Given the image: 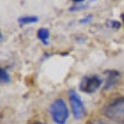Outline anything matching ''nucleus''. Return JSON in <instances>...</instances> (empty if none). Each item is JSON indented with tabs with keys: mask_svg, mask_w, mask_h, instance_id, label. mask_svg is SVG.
<instances>
[{
	"mask_svg": "<svg viewBox=\"0 0 124 124\" xmlns=\"http://www.w3.org/2000/svg\"><path fill=\"white\" fill-rule=\"evenodd\" d=\"M102 114L118 124H124V97L113 99L102 108Z\"/></svg>",
	"mask_w": 124,
	"mask_h": 124,
	"instance_id": "1",
	"label": "nucleus"
},
{
	"mask_svg": "<svg viewBox=\"0 0 124 124\" xmlns=\"http://www.w3.org/2000/svg\"><path fill=\"white\" fill-rule=\"evenodd\" d=\"M50 114H51L53 121L56 124H65L68 119L69 112L64 100L61 98L54 100L50 106Z\"/></svg>",
	"mask_w": 124,
	"mask_h": 124,
	"instance_id": "2",
	"label": "nucleus"
},
{
	"mask_svg": "<svg viewBox=\"0 0 124 124\" xmlns=\"http://www.w3.org/2000/svg\"><path fill=\"white\" fill-rule=\"evenodd\" d=\"M69 102H70V107H71V112L75 119H81L83 118L85 114H86V110H85V107L82 102V99L79 95L77 94L76 91H69Z\"/></svg>",
	"mask_w": 124,
	"mask_h": 124,
	"instance_id": "3",
	"label": "nucleus"
},
{
	"mask_svg": "<svg viewBox=\"0 0 124 124\" xmlns=\"http://www.w3.org/2000/svg\"><path fill=\"white\" fill-rule=\"evenodd\" d=\"M102 81L98 76L84 77L80 83V90L85 93H93L101 86Z\"/></svg>",
	"mask_w": 124,
	"mask_h": 124,
	"instance_id": "4",
	"label": "nucleus"
},
{
	"mask_svg": "<svg viewBox=\"0 0 124 124\" xmlns=\"http://www.w3.org/2000/svg\"><path fill=\"white\" fill-rule=\"evenodd\" d=\"M104 75H106V83H104V89L106 90L114 87L120 80V72L117 70H114V69L107 70L104 72Z\"/></svg>",
	"mask_w": 124,
	"mask_h": 124,
	"instance_id": "5",
	"label": "nucleus"
},
{
	"mask_svg": "<svg viewBox=\"0 0 124 124\" xmlns=\"http://www.w3.org/2000/svg\"><path fill=\"white\" fill-rule=\"evenodd\" d=\"M37 37L45 46L49 45V37H50V33L49 30L46 28H39L37 31Z\"/></svg>",
	"mask_w": 124,
	"mask_h": 124,
	"instance_id": "6",
	"label": "nucleus"
},
{
	"mask_svg": "<svg viewBox=\"0 0 124 124\" xmlns=\"http://www.w3.org/2000/svg\"><path fill=\"white\" fill-rule=\"evenodd\" d=\"M38 21V18L36 16H24L18 19L19 24L25 25V24H32V23H36Z\"/></svg>",
	"mask_w": 124,
	"mask_h": 124,
	"instance_id": "7",
	"label": "nucleus"
},
{
	"mask_svg": "<svg viewBox=\"0 0 124 124\" xmlns=\"http://www.w3.org/2000/svg\"><path fill=\"white\" fill-rule=\"evenodd\" d=\"M84 1H73L72 6L69 8V10H78V9H84L88 6V4H84Z\"/></svg>",
	"mask_w": 124,
	"mask_h": 124,
	"instance_id": "8",
	"label": "nucleus"
},
{
	"mask_svg": "<svg viewBox=\"0 0 124 124\" xmlns=\"http://www.w3.org/2000/svg\"><path fill=\"white\" fill-rule=\"evenodd\" d=\"M0 79H1L2 83H8L9 82V76L4 68L0 69Z\"/></svg>",
	"mask_w": 124,
	"mask_h": 124,
	"instance_id": "9",
	"label": "nucleus"
},
{
	"mask_svg": "<svg viewBox=\"0 0 124 124\" xmlns=\"http://www.w3.org/2000/svg\"><path fill=\"white\" fill-rule=\"evenodd\" d=\"M107 25L108 27H111V28H113V29H118L120 27V23L118 21H116V20H108Z\"/></svg>",
	"mask_w": 124,
	"mask_h": 124,
	"instance_id": "10",
	"label": "nucleus"
},
{
	"mask_svg": "<svg viewBox=\"0 0 124 124\" xmlns=\"http://www.w3.org/2000/svg\"><path fill=\"white\" fill-rule=\"evenodd\" d=\"M89 124H108V123L101 121V120H93V121H91Z\"/></svg>",
	"mask_w": 124,
	"mask_h": 124,
	"instance_id": "11",
	"label": "nucleus"
},
{
	"mask_svg": "<svg viewBox=\"0 0 124 124\" xmlns=\"http://www.w3.org/2000/svg\"><path fill=\"white\" fill-rule=\"evenodd\" d=\"M91 16H88V17H86V18H84V19H82V20H81V23H82V24H84V23H87V22H89L91 20Z\"/></svg>",
	"mask_w": 124,
	"mask_h": 124,
	"instance_id": "12",
	"label": "nucleus"
},
{
	"mask_svg": "<svg viewBox=\"0 0 124 124\" xmlns=\"http://www.w3.org/2000/svg\"><path fill=\"white\" fill-rule=\"evenodd\" d=\"M121 17H122V20H123V22H124V14L121 16Z\"/></svg>",
	"mask_w": 124,
	"mask_h": 124,
	"instance_id": "13",
	"label": "nucleus"
},
{
	"mask_svg": "<svg viewBox=\"0 0 124 124\" xmlns=\"http://www.w3.org/2000/svg\"><path fill=\"white\" fill-rule=\"evenodd\" d=\"M33 124H42V123H39V122H38V123H33Z\"/></svg>",
	"mask_w": 124,
	"mask_h": 124,
	"instance_id": "14",
	"label": "nucleus"
}]
</instances>
